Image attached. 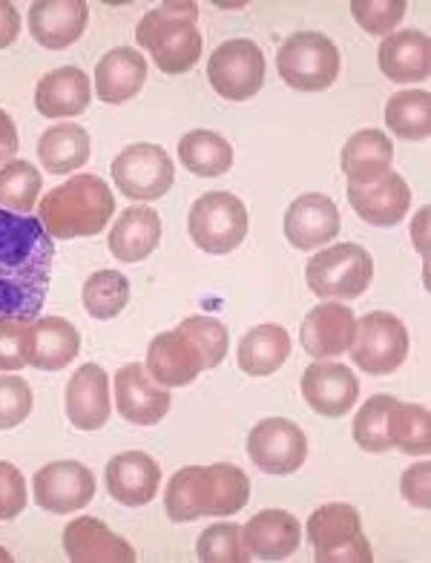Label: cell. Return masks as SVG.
Returning a JSON list of instances; mask_svg holds the SVG:
<instances>
[{
    "instance_id": "35",
    "label": "cell",
    "mask_w": 431,
    "mask_h": 563,
    "mask_svg": "<svg viewBox=\"0 0 431 563\" xmlns=\"http://www.w3.org/2000/svg\"><path fill=\"white\" fill-rule=\"evenodd\" d=\"M388 130L402 141H426L431 133V96L426 89H402L388 98Z\"/></svg>"
},
{
    "instance_id": "14",
    "label": "cell",
    "mask_w": 431,
    "mask_h": 563,
    "mask_svg": "<svg viewBox=\"0 0 431 563\" xmlns=\"http://www.w3.org/2000/svg\"><path fill=\"white\" fill-rule=\"evenodd\" d=\"M147 374L156 379L158 386L164 388H185L190 386L201 371L208 368L205 365V356L196 349V342L181 331V328H173V331H164V334L153 336L147 349Z\"/></svg>"
},
{
    "instance_id": "5",
    "label": "cell",
    "mask_w": 431,
    "mask_h": 563,
    "mask_svg": "<svg viewBox=\"0 0 431 563\" xmlns=\"http://www.w3.org/2000/svg\"><path fill=\"white\" fill-rule=\"evenodd\" d=\"M308 541L320 563H372L374 552L363 534L360 511L349 504L320 506L308 518Z\"/></svg>"
},
{
    "instance_id": "19",
    "label": "cell",
    "mask_w": 431,
    "mask_h": 563,
    "mask_svg": "<svg viewBox=\"0 0 431 563\" xmlns=\"http://www.w3.org/2000/svg\"><path fill=\"white\" fill-rule=\"evenodd\" d=\"M354 325H357V319H354V311H351L349 305H317L313 311H308L302 331H299V340H302V349L313 360H331V356H340L351 349Z\"/></svg>"
},
{
    "instance_id": "40",
    "label": "cell",
    "mask_w": 431,
    "mask_h": 563,
    "mask_svg": "<svg viewBox=\"0 0 431 563\" xmlns=\"http://www.w3.org/2000/svg\"><path fill=\"white\" fill-rule=\"evenodd\" d=\"M179 328L196 342V349L201 351L208 368H216V365L222 363L224 356H228V345H231V340H228V328H224L219 319L187 317Z\"/></svg>"
},
{
    "instance_id": "13",
    "label": "cell",
    "mask_w": 431,
    "mask_h": 563,
    "mask_svg": "<svg viewBox=\"0 0 431 563\" xmlns=\"http://www.w3.org/2000/svg\"><path fill=\"white\" fill-rule=\"evenodd\" d=\"M32 489L41 509L69 515V511H81L96 497V477L78 460H58L37 472Z\"/></svg>"
},
{
    "instance_id": "48",
    "label": "cell",
    "mask_w": 431,
    "mask_h": 563,
    "mask_svg": "<svg viewBox=\"0 0 431 563\" xmlns=\"http://www.w3.org/2000/svg\"><path fill=\"white\" fill-rule=\"evenodd\" d=\"M0 561H12V555H9V552H7V549H0Z\"/></svg>"
},
{
    "instance_id": "7",
    "label": "cell",
    "mask_w": 431,
    "mask_h": 563,
    "mask_svg": "<svg viewBox=\"0 0 431 563\" xmlns=\"http://www.w3.org/2000/svg\"><path fill=\"white\" fill-rule=\"evenodd\" d=\"M187 230L196 247L213 256L236 251L247 236V210L242 199L228 190H213L194 201L187 216Z\"/></svg>"
},
{
    "instance_id": "36",
    "label": "cell",
    "mask_w": 431,
    "mask_h": 563,
    "mask_svg": "<svg viewBox=\"0 0 431 563\" xmlns=\"http://www.w3.org/2000/svg\"><path fill=\"white\" fill-rule=\"evenodd\" d=\"M84 308L96 319H115L130 302V282L119 271H98L84 282Z\"/></svg>"
},
{
    "instance_id": "26",
    "label": "cell",
    "mask_w": 431,
    "mask_h": 563,
    "mask_svg": "<svg viewBox=\"0 0 431 563\" xmlns=\"http://www.w3.org/2000/svg\"><path fill=\"white\" fill-rule=\"evenodd\" d=\"M92 87L78 67H60L44 75L35 89V107L44 119H73L90 107Z\"/></svg>"
},
{
    "instance_id": "16",
    "label": "cell",
    "mask_w": 431,
    "mask_h": 563,
    "mask_svg": "<svg viewBox=\"0 0 431 563\" xmlns=\"http://www.w3.org/2000/svg\"><path fill=\"white\" fill-rule=\"evenodd\" d=\"M285 236L297 251H317L340 236V210L325 194H302L285 213Z\"/></svg>"
},
{
    "instance_id": "42",
    "label": "cell",
    "mask_w": 431,
    "mask_h": 563,
    "mask_svg": "<svg viewBox=\"0 0 431 563\" xmlns=\"http://www.w3.org/2000/svg\"><path fill=\"white\" fill-rule=\"evenodd\" d=\"M32 415V388L23 377H0V431L18 429Z\"/></svg>"
},
{
    "instance_id": "24",
    "label": "cell",
    "mask_w": 431,
    "mask_h": 563,
    "mask_svg": "<svg viewBox=\"0 0 431 563\" xmlns=\"http://www.w3.org/2000/svg\"><path fill=\"white\" fill-rule=\"evenodd\" d=\"M90 7L84 0H37L30 9V32L46 49H67L87 30Z\"/></svg>"
},
{
    "instance_id": "9",
    "label": "cell",
    "mask_w": 431,
    "mask_h": 563,
    "mask_svg": "<svg viewBox=\"0 0 431 563\" xmlns=\"http://www.w3.org/2000/svg\"><path fill=\"white\" fill-rule=\"evenodd\" d=\"M351 360L365 374L386 377L395 374L406 356H409V331L395 313L374 311L365 313L354 325V342H351Z\"/></svg>"
},
{
    "instance_id": "29",
    "label": "cell",
    "mask_w": 431,
    "mask_h": 563,
    "mask_svg": "<svg viewBox=\"0 0 431 563\" xmlns=\"http://www.w3.org/2000/svg\"><path fill=\"white\" fill-rule=\"evenodd\" d=\"M395 147L383 130H360L349 139L342 150V170L349 176V185H374L391 173Z\"/></svg>"
},
{
    "instance_id": "11",
    "label": "cell",
    "mask_w": 431,
    "mask_h": 563,
    "mask_svg": "<svg viewBox=\"0 0 431 563\" xmlns=\"http://www.w3.org/2000/svg\"><path fill=\"white\" fill-rule=\"evenodd\" d=\"M112 178L126 199L153 201L170 190L176 170L158 144H130L112 162Z\"/></svg>"
},
{
    "instance_id": "34",
    "label": "cell",
    "mask_w": 431,
    "mask_h": 563,
    "mask_svg": "<svg viewBox=\"0 0 431 563\" xmlns=\"http://www.w3.org/2000/svg\"><path fill=\"white\" fill-rule=\"evenodd\" d=\"M179 158L194 176H224L233 167V147L219 133L194 130L179 141Z\"/></svg>"
},
{
    "instance_id": "47",
    "label": "cell",
    "mask_w": 431,
    "mask_h": 563,
    "mask_svg": "<svg viewBox=\"0 0 431 563\" xmlns=\"http://www.w3.org/2000/svg\"><path fill=\"white\" fill-rule=\"evenodd\" d=\"M18 130H15V121L9 115L7 110H0V164H9L15 158L18 153Z\"/></svg>"
},
{
    "instance_id": "46",
    "label": "cell",
    "mask_w": 431,
    "mask_h": 563,
    "mask_svg": "<svg viewBox=\"0 0 431 563\" xmlns=\"http://www.w3.org/2000/svg\"><path fill=\"white\" fill-rule=\"evenodd\" d=\"M18 32H21V15L18 9L9 3V0H0V49H7L18 41Z\"/></svg>"
},
{
    "instance_id": "44",
    "label": "cell",
    "mask_w": 431,
    "mask_h": 563,
    "mask_svg": "<svg viewBox=\"0 0 431 563\" xmlns=\"http://www.w3.org/2000/svg\"><path fill=\"white\" fill-rule=\"evenodd\" d=\"M26 325L23 319H0V371H21L26 365Z\"/></svg>"
},
{
    "instance_id": "32",
    "label": "cell",
    "mask_w": 431,
    "mask_h": 563,
    "mask_svg": "<svg viewBox=\"0 0 431 563\" xmlns=\"http://www.w3.org/2000/svg\"><path fill=\"white\" fill-rule=\"evenodd\" d=\"M37 158L53 176H67L90 158V133L78 124L49 126L37 141Z\"/></svg>"
},
{
    "instance_id": "4",
    "label": "cell",
    "mask_w": 431,
    "mask_h": 563,
    "mask_svg": "<svg viewBox=\"0 0 431 563\" xmlns=\"http://www.w3.org/2000/svg\"><path fill=\"white\" fill-rule=\"evenodd\" d=\"M199 7L196 3H164L158 9H150L142 18L135 37L139 46H144L156 67L164 75H181L199 64L201 58V35L196 30Z\"/></svg>"
},
{
    "instance_id": "30",
    "label": "cell",
    "mask_w": 431,
    "mask_h": 563,
    "mask_svg": "<svg viewBox=\"0 0 431 563\" xmlns=\"http://www.w3.org/2000/svg\"><path fill=\"white\" fill-rule=\"evenodd\" d=\"M162 242V216L153 208H126L110 230V251L121 262H142Z\"/></svg>"
},
{
    "instance_id": "27",
    "label": "cell",
    "mask_w": 431,
    "mask_h": 563,
    "mask_svg": "<svg viewBox=\"0 0 431 563\" xmlns=\"http://www.w3.org/2000/svg\"><path fill=\"white\" fill-rule=\"evenodd\" d=\"M379 69L397 84L426 81L431 69V41L423 30H400L379 44Z\"/></svg>"
},
{
    "instance_id": "6",
    "label": "cell",
    "mask_w": 431,
    "mask_h": 563,
    "mask_svg": "<svg viewBox=\"0 0 431 563\" xmlns=\"http://www.w3.org/2000/svg\"><path fill=\"white\" fill-rule=\"evenodd\" d=\"M276 69L299 92H322L340 75V49L322 32H297L276 55Z\"/></svg>"
},
{
    "instance_id": "20",
    "label": "cell",
    "mask_w": 431,
    "mask_h": 563,
    "mask_svg": "<svg viewBox=\"0 0 431 563\" xmlns=\"http://www.w3.org/2000/svg\"><path fill=\"white\" fill-rule=\"evenodd\" d=\"M67 415L75 429L81 431H98L110 420V377L101 365L87 363L69 377Z\"/></svg>"
},
{
    "instance_id": "38",
    "label": "cell",
    "mask_w": 431,
    "mask_h": 563,
    "mask_svg": "<svg viewBox=\"0 0 431 563\" xmlns=\"http://www.w3.org/2000/svg\"><path fill=\"white\" fill-rule=\"evenodd\" d=\"M201 563H245L251 561V552L245 547V534L236 523H216L205 529L196 543Z\"/></svg>"
},
{
    "instance_id": "39",
    "label": "cell",
    "mask_w": 431,
    "mask_h": 563,
    "mask_svg": "<svg viewBox=\"0 0 431 563\" xmlns=\"http://www.w3.org/2000/svg\"><path fill=\"white\" fill-rule=\"evenodd\" d=\"M395 406V397H388V394H377L372 400L365 402L360 408L357 420H354V440L363 452L372 454H386L391 452V443H388L386 434V422H388V411Z\"/></svg>"
},
{
    "instance_id": "41",
    "label": "cell",
    "mask_w": 431,
    "mask_h": 563,
    "mask_svg": "<svg viewBox=\"0 0 431 563\" xmlns=\"http://www.w3.org/2000/svg\"><path fill=\"white\" fill-rule=\"evenodd\" d=\"M406 0H351V15L368 35H388L406 15Z\"/></svg>"
},
{
    "instance_id": "1",
    "label": "cell",
    "mask_w": 431,
    "mask_h": 563,
    "mask_svg": "<svg viewBox=\"0 0 431 563\" xmlns=\"http://www.w3.org/2000/svg\"><path fill=\"white\" fill-rule=\"evenodd\" d=\"M55 245L37 216L0 210V319H37L53 276Z\"/></svg>"
},
{
    "instance_id": "8",
    "label": "cell",
    "mask_w": 431,
    "mask_h": 563,
    "mask_svg": "<svg viewBox=\"0 0 431 563\" xmlns=\"http://www.w3.org/2000/svg\"><path fill=\"white\" fill-rule=\"evenodd\" d=\"M308 288L320 299H357L374 279V262L360 245H334L308 260Z\"/></svg>"
},
{
    "instance_id": "33",
    "label": "cell",
    "mask_w": 431,
    "mask_h": 563,
    "mask_svg": "<svg viewBox=\"0 0 431 563\" xmlns=\"http://www.w3.org/2000/svg\"><path fill=\"white\" fill-rule=\"evenodd\" d=\"M386 434L391 449H400L409 457H426L431 452V415L426 406L395 400L388 411Z\"/></svg>"
},
{
    "instance_id": "25",
    "label": "cell",
    "mask_w": 431,
    "mask_h": 563,
    "mask_svg": "<svg viewBox=\"0 0 431 563\" xmlns=\"http://www.w3.org/2000/svg\"><path fill=\"white\" fill-rule=\"evenodd\" d=\"M245 547L251 558H262V561H285L299 549L302 541V527L299 520L283 509H265L256 511L245 527Z\"/></svg>"
},
{
    "instance_id": "3",
    "label": "cell",
    "mask_w": 431,
    "mask_h": 563,
    "mask_svg": "<svg viewBox=\"0 0 431 563\" xmlns=\"http://www.w3.org/2000/svg\"><path fill=\"white\" fill-rule=\"evenodd\" d=\"M112 213H115V196L104 178L90 173L73 176L67 185L53 187L37 208V219L55 239L96 236L107 228Z\"/></svg>"
},
{
    "instance_id": "45",
    "label": "cell",
    "mask_w": 431,
    "mask_h": 563,
    "mask_svg": "<svg viewBox=\"0 0 431 563\" xmlns=\"http://www.w3.org/2000/svg\"><path fill=\"white\" fill-rule=\"evenodd\" d=\"M429 477H431V463H417V466L406 468V475L400 481L402 497L406 504L417 506V509H429L431 495H429Z\"/></svg>"
},
{
    "instance_id": "2",
    "label": "cell",
    "mask_w": 431,
    "mask_h": 563,
    "mask_svg": "<svg viewBox=\"0 0 431 563\" xmlns=\"http://www.w3.org/2000/svg\"><path fill=\"white\" fill-rule=\"evenodd\" d=\"M251 497V481L239 466H187L170 477L164 492V509L173 523H194L205 515H236Z\"/></svg>"
},
{
    "instance_id": "17",
    "label": "cell",
    "mask_w": 431,
    "mask_h": 563,
    "mask_svg": "<svg viewBox=\"0 0 431 563\" xmlns=\"http://www.w3.org/2000/svg\"><path fill=\"white\" fill-rule=\"evenodd\" d=\"M302 397L322 417H345L360 397V383L340 363H313L302 374Z\"/></svg>"
},
{
    "instance_id": "37",
    "label": "cell",
    "mask_w": 431,
    "mask_h": 563,
    "mask_svg": "<svg viewBox=\"0 0 431 563\" xmlns=\"http://www.w3.org/2000/svg\"><path fill=\"white\" fill-rule=\"evenodd\" d=\"M44 178L30 162H9L0 167V208L30 213L35 208Z\"/></svg>"
},
{
    "instance_id": "18",
    "label": "cell",
    "mask_w": 431,
    "mask_h": 563,
    "mask_svg": "<svg viewBox=\"0 0 431 563\" xmlns=\"http://www.w3.org/2000/svg\"><path fill=\"white\" fill-rule=\"evenodd\" d=\"M107 489L115 504L139 509L162 489V466L144 452H124L107 463Z\"/></svg>"
},
{
    "instance_id": "23",
    "label": "cell",
    "mask_w": 431,
    "mask_h": 563,
    "mask_svg": "<svg viewBox=\"0 0 431 563\" xmlns=\"http://www.w3.org/2000/svg\"><path fill=\"white\" fill-rule=\"evenodd\" d=\"M349 201L354 213L374 228H395L411 208V190L406 178L388 173L374 185H349Z\"/></svg>"
},
{
    "instance_id": "22",
    "label": "cell",
    "mask_w": 431,
    "mask_h": 563,
    "mask_svg": "<svg viewBox=\"0 0 431 563\" xmlns=\"http://www.w3.org/2000/svg\"><path fill=\"white\" fill-rule=\"evenodd\" d=\"M64 549H67L69 561L75 563H133L135 549L112 532L104 520L84 518L73 520L64 529Z\"/></svg>"
},
{
    "instance_id": "15",
    "label": "cell",
    "mask_w": 431,
    "mask_h": 563,
    "mask_svg": "<svg viewBox=\"0 0 431 563\" xmlns=\"http://www.w3.org/2000/svg\"><path fill=\"white\" fill-rule=\"evenodd\" d=\"M115 408L133 426H156L170 411V391L150 377L139 363H126L115 374Z\"/></svg>"
},
{
    "instance_id": "43",
    "label": "cell",
    "mask_w": 431,
    "mask_h": 563,
    "mask_svg": "<svg viewBox=\"0 0 431 563\" xmlns=\"http://www.w3.org/2000/svg\"><path fill=\"white\" fill-rule=\"evenodd\" d=\"M26 509V481L23 472L0 460V520H15Z\"/></svg>"
},
{
    "instance_id": "10",
    "label": "cell",
    "mask_w": 431,
    "mask_h": 563,
    "mask_svg": "<svg viewBox=\"0 0 431 563\" xmlns=\"http://www.w3.org/2000/svg\"><path fill=\"white\" fill-rule=\"evenodd\" d=\"M210 87L228 101H247L265 84V55L247 37H233L216 46L208 60Z\"/></svg>"
},
{
    "instance_id": "12",
    "label": "cell",
    "mask_w": 431,
    "mask_h": 563,
    "mask_svg": "<svg viewBox=\"0 0 431 563\" xmlns=\"http://www.w3.org/2000/svg\"><path fill=\"white\" fill-rule=\"evenodd\" d=\"M247 457L265 475H294L308 457L306 431L283 417H268L247 434Z\"/></svg>"
},
{
    "instance_id": "28",
    "label": "cell",
    "mask_w": 431,
    "mask_h": 563,
    "mask_svg": "<svg viewBox=\"0 0 431 563\" xmlns=\"http://www.w3.org/2000/svg\"><path fill=\"white\" fill-rule=\"evenodd\" d=\"M147 81V60L133 46H119L98 60L96 92L104 104H124Z\"/></svg>"
},
{
    "instance_id": "31",
    "label": "cell",
    "mask_w": 431,
    "mask_h": 563,
    "mask_svg": "<svg viewBox=\"0 0 431 563\" xmlns=\"http://www.w3.org/2000/svg\"><path fill=\"white\" fill-rule=\"evenodd\" d=\"M290 354V336L283 325H256L239 340L236 363L251 377H268L283 368Z\"/></svg>"
},
{
    "instance_id": "21",
    "label": "cell",
    "mask_w": 431,
    "mask_h": 563,
    "mask_svg": "<svg viewBox=\"0 0 431 563\" xmlns=\"http://www.w3.org/2000/svg\"><path fill=\"white\" fill-rule=\"evenodd\" d=\"M26 365L37 371H60L81 351V336L73 322L60 317L32 319L26 325Z\"/></svg>"
}]
</instances>
